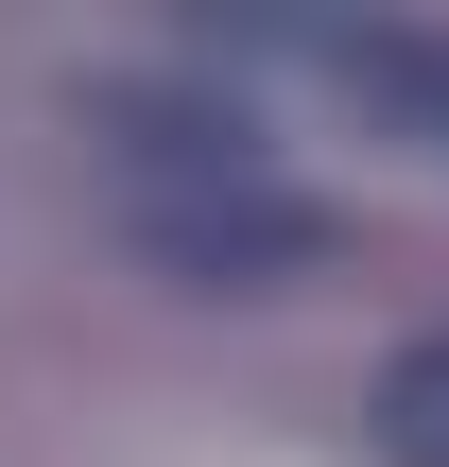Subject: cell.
Returning a JSON list of instances; mask_svg holds the SVG:
<instances>
[{
  "mask_svg": "<svg viewBox=\"0 0 449 467\" xmlns=\"http://www.w3.org/2000/svg\"><path fill=\"white\" fill-rule=\"evenodd\" d=\"M121 121V225L138 260H173L190 295H260V277H311L329 260V208L225 121V104H104Z\"/></svg>",
  "mask_w": 449,
  "mask_h": 467,
  "instance_id": "1",
  "label": "cell"
},
{
  "mask_svg": "<svg viewBox=\"0 0 449 467\" xmlns=\"http://www.w3.org/2000/svg\"><path fill=\"white\" fill-rule=\"evenodd\" d=\"M311 69H329V87H363L415 156H449V35H433V17H329V35H311Z\"/></svg>",
  "mask_w": 449,
  "mask_h": 467,
  "instance_id": "2",
  "label": "cell"
},
{
  "mask_svg": "<svg viewBox=\"0 0 449 467\" xmlns=\"http://www.w3.org/2000/svg\"><path fill=\"white\" fill-rule=\"evenodd\" d=\"M363 416H381V467H449V329H415V347L381 364Z\"/></svg>",
  "mask_w": 449,
  "mask_h": 467,
  "instance_id": "3",
  "label": "cell"
}]
</instances>
